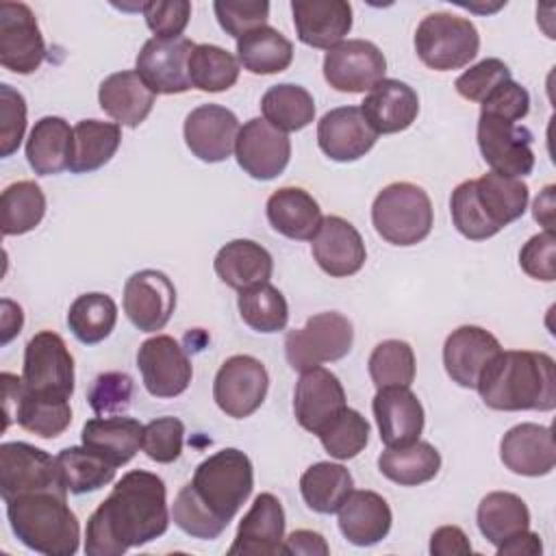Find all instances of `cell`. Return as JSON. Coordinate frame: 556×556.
<instances>
[{
    "mask_svg": "<svg viewBox=\"0 0 556 556\" xmlns=\"http://www.w3.org/2000/svg\"><path fill=\"white\" fill-rule=\"evenodd\" d=\"M167 526L165 482L156 473L132 469L115 482L109 497L87 519L85 554L122 556L165 534Z\"/></svg>",
    "mask_w": 556,
    "mask_h": 556,
    "instance_id": "cell-1",
    "label": "cell"
},
{
    "mask_svg": "<svg viewBox=\"0 0 556 556\" xmlns=\"http://www.w3.org/2000/svg\"><path fill=\"white\" fill-rule=\"evenodd\" d=\"M476 389L493 410H554L556 363L545 352L502 350L486 363Z\"/></svg>",
    "mask_w": 556,
    "mask_h": 556,
    "instance_id": "cell-2",
    "label": "cell"
},
{
    "mask_svg": "<svg viewBox=\"0 0 556 556\" xmlns=\"http://www.w3.org/2000/svg\"><path fill=\"white\" fill-rule=\"evenodd\" d=\"M530 189L521 178L495 172L460 182L450 198L454 228L471 241L495 237L528 208Z\"/></svg>",
    "mask_w": 556,
    "mask_h": 556,
    "instance_id": "cell-3",
    "label": "cell"
},
{
    "mask_svg": "<svg viewBox=\"0 0 556 556\" xmlns=\"http://www.w3.org/2000/svg\"><path fill=\"white\" fill-rule=\"evenodd\" d=\"M7 504V519L28 549L46 556H74L80 545V523L61 493L17 495Z\"/></svg>",
    "mask_w": 556,
    "mask_h": 556,
    "instance_id": "cell-4",
    "label": "cell"
},
{
    "mask_svg": "<svg viewBox=\"0 0 556 556\" xmlns=\"http://www.w3.org/2000/svg\"><path fill=\"white\" fill-rule=\"evenodd\" d=\"M191 486L224 523H230L254 489L252 460L237 447H224L195 467Z\"/></svg>",
    "mask_w": 556,
    "mask_h": 556,
    "instance_id": "cell-5",
    "label": "cell"
},
{
    "mask_svg": "<svg viewBox=\"0 0 556 556\" xmlns=\"http://www.w3.org/2000/svg\"><path fill=\"white\" fill-rule=\"evenodd\" d=\"M371 224L391 245H415L424 241L434 224L430 195L413 182L387 185L371 204Z\"/></svg>",
    "mask_w": 556,
    "mask_h": 556,
    "instance_id": "cell-6",
    "label": "cell"
},
{
    "mask_svg": "<svg viewBox=\"0 0 556 556\" xmlns=\"http://www.w3.org/2000/svg\"><path fill=\"white\" fill-rule=\"evenodd\" d=\"M480 35L471 20L452 13H430L415 30V52L419 61L437 72L460 70L476 59Z\"/></svg>",
    "mask_w": 556,
    "mask_h": 556,
    "instance_id": "cell-7",
    "label": "cell"
},
{
    "mask_svg": "<svg viewBox=\"0 0 556 556\" xmlns=\"http://www.w3.org/2000/svg\"><path fill=\"white\" fill-rule=\"evenodd\" d=\"M352 321L337 311H326L308 317L302 328L287 332L285 356L295 371H304L343 358L352 350Z\"/></svg>",
    "mask_w": 556,
    "mask_h": 556,
    "instance_id": "cell-8",
    "label": "cell"
},
{
    "mask_svg": "<svg viewBox=\"0 0 556 556\" xmlns=\"http://www.w3.org/2000/svg\"><path fill=\"white\" fill-rule=\"evenodd\" d=\"M61 493L67 495L63 471L56 456L24 441L0 445V497L9 502L28 493Z\"/></svg>",
    "mask_w": 556,
    "mask_h": 556,
    "instance_id": "cell-9",
    "label": "cell"
},
{
    "mask_svg": "<svg viewBox=\"0 0 556 556\" xmlns=\"http://www.w3.org/2000/svg\"><path fill=\"white\" fill-rule=\"evenodd\" d=\"M24 389L39 397L70 400L74 393V356L61 334L41 330L28 339L22 365Z\"/></svg>",
    "mask_w": 556,
    "mask_h": 556,
    "instance_id": "cell-10",
    "label": "cell"
},
{
    "mask_svg": "<svg viewBox=\"0 0 556 556\" xmlns=\"http://www.w3.org/2000/svg\"><path fill=\"white\" fill-rule=\"evenodd\" d=\"M267 389L269 376L265 365L250 354H235L215 374L213 400L228 417L243 419L261 408Z\"/></svg>",
    "mask_w": 556,
    "mask_h": 556,
    "instance_id": "cell-11",
    "label": "cell"
},
{
    "mask_svg": "<svg viewBox=\"0 0 556 556\" xmlns=\"http://www.w3.org/2000/svg\"><path fill=\"white\" fill-rule=\"evenodd\" d=\"M478 148L495 174L523 178L534 169L532 132L517 122L480 115Z\"/></svg>",
    "mask_w": 556,
    "mask_h": 556,
    "instance_id": "cell-12",
    "label": "cell"
},
{
    "mask_svg": "<svg viewBox=\"0 0 556 556\" xmlns=\"http://www.w3.org/2000/svg\"><path fill=\"white\" fill-rule=\"evenodd\" d=\"M387 59L367 39H345L324 56V78L341 93H365L384 78Z\"/></svg>",
    "mask_w": 556,
    "mask_h": 556,
    "instance_id": "cell-13",
    "label": "cell"
},
{
    "mask_svg": "<svg viewBox=\"0 0 556 556\" xmlns=\"http://www.w3.org/2000/svg\"><path fill=\"white\" fill-rule=\"evenodd\" d=\"M46 59L33 9L24 2H0V63L13 74H33Z\"/></svg>",
    "mask_w": 556,
    "mask_h": 556,
    "instance_id": "cell-14",
    "label": "cell"
},
{
    "mask_svg": "<svg viewBox=\"0 0 556 556\" xmlns=\"http://www.w3.org/2000/svg\"><path fill=\"white\" fill-rule=\"evenodd\" d=\"M137 367L143 387L154 397H176L187 391L193 367L182 345L169 334H154L139 345Z\"/></svg>",
    "mask_w": 556,
    "mask_h": 556,
    "instance_id": "cell-15",
    "label": "cell"
},
{
    "mask_svg": "<svg viewBox=\"0 0 556 556\" xmlns=\"http://www.w3.org/2000/svg\"><path fill=\"white\" fill-rule=\"evenodd\" d=\"M195 43L187 37L161 39L152 37L137 54L135 72L154 93L172 96L191 89L189 56Z\"/></svg>",
    "mask_w": 556,
    "mask_h": 556,
    "instance_id": "cell-16",
    "label": "cell"
},
{
    "mask_svg": "<svg viewBox=\"0 0 556 556\" xmlns=\"http://www.w3.org/2000/svg\"><path fill=\"white\" fill-rule=\"evenodd\" d=\"M176 308V287L159 269H139L124 285V313L141 332L163 330Z\"/></svg>",
    "mask_w": 556,
    "mask_h": 556,
    "instance_id": "cell-17",
    "label": "cell"
},
{
    "mask_svg": "<svg viewBox=\"0 0 556 556\" xmlns=\"http://www.w3.org/2000/svg\"><path fill=\"white\" fill-rule=\"evenodd\" d=\"M235 156L254 180H271L285 172L291 159V141L261 117L248 119L237 135Z\"/></svg>",
    "mask_w": 556,
    "mask_h": 556,
    "instance_id": "cell-18",
    "label": "cell"
},
{
    "mask_svg": "<svg viewBox=\"0 0 556 556\" xmlns=\"http://www.w3.org/2000/svg\"><path fill=\"white\" fill-rule=\"evenodd\" d=\"M345 406L343 384L330 369L317 365L300 371L293 393V413L304 430L317 434Z\"/></svg>",
    "mask_w": 556,
    "mask_h": 556,
    "instance_id": "cell-19",
    "label": "cell"
},
{
    "mask_svg": "<svg viewBox=\"0 0 556 556\" xmlns=\"http://www.w3.org/2000/svg\"><path fill=\"white\" fill-rule=\"evenodd\" d=\"M239 128V119L230 109L200 104L185 117L182 135L193 156L204 163H219L232 154Z\"/></svg>",
    "mask_w": 556,
    "mask_h": 556,
    "instance_id": "cell-20",
    "label": "cell"
},
{
    "mask_svg": "<svg viewBox=\"0 0 556 556\" xmlns=\"http://www.w3.org/2000/svg\"><path fill=\"white\" fill-rule=\"evenodd\" d=\"M378 141V132L365 119L361 106H337L317 122L319 150L337 161L350 163L365 156Z\"/></svg>",
    "mask_w": 556,
    "mask_h": 556,
    "instance_id": "cell-21",
    "label": "cell"
},
{
    "mask_svg": "<svg viewBox=\"0 0 556 556\" xmlns=\"http://www.w3.org/2000/svg\"><path fill=\"white\" fill-rule=\"evenodd\" d=\"M285 543V510L274 493L254 497L250 510L239 521L230 556H276Z\"/></svg>",
    "mask_w": 556,
    "mask_h": 556,
    "instance_id": "cell-22",
    "label": "cell"
},
{
    "mask_svg": "<svg viewBox=\"0 0 556 556\" xmlns=\"http://www.w3.org/2000/svg\"><path fill=\"white\" fill-rule=\"evenodd\" d=\"M319 269L332 278H348L363 269L367 250L361 232L339 215H326L311 243Z\"/></svg>",
    "mask_w": 556,
    "mask_h": 556,
    "instance_id": "cell-23",
    "label": "cell"
},
{
    "mask_svg": "<svg viewBox=\"0 0 556 556\" xmlns=\"http://www.w3.org/2000/svg\"><path fill=\"white\" fill-rule=\"evenodd\" d=\"M380 441L387 447L415 443L424 430V406L408 387L378 389L371 402Z\"/></svg>",
    "mask_w": 556,
    "mask_h": 556,
    "instance_id": "cell-24",
    "label": "cell"
},
{
    "mask_svg": "<svg viewBox=\"0 0 556 556\" xmlns=\"http://www.w3.org/2000/svg\"><path fill=\"white\" fill-rule=\"evenodd\" d=\"M500 458L519 476H547L556 465V445L549 426L517 424L500 441Z\"/></svg>",
    "mask_w": 556,
    "mask_h": 556,
    "instance_id": "cell-25",
    "label": "cell"
},
{
    "mask_svg": "<svg viewBox=\"0 0 556 556\" xmlns=\"http://www.w3.org/2000/svg\"><path fill=\"white\" fill-rule=\"evenodd\" d=\"M502 352L500 341L480 326H460L452 330L443 343V365L452 382L476 389L486 363Z\"/></svg>",
    "mask_w": 556,
    "mask_h": 556,
    "instance_id": "cell-26",
    "label": "cell"
},
{
    "mask_svg": "<svg viewBox=\"0 0 556 556\" xmlns=\"http://www.w3.org/2000/svg\"><path fill=\"white\" fill-rule=\"evenodd\" d=\"M293 26L304 46L330 50L352 28V4L345 0H293Z\"/></svg>",
    "mask_w": 556,
    "mask_h": 556,
    "instance_id": "cell-27",
    "label": "cell"
},
{
    "mask_svg": "<svg viewBox=\"0 0 556 556\" xmlns=\"http://www.w3.org/2000/svg\"><path fill=\"white\" fill-rule=\"evenodd\" d=\"M361 111L378 135H393L417 119L419 98L410 85L397 78H382L367 91Z\"/></svg>",
    "mask_w": 556,
    "mask_h": 556,
    "instance_id": "cell-28",
    "label": "cell"
},
{
    "mask_svg": "<svg viewBox=\"0 0 556 556\" xmlns=\"http://www.w3.org/2000/svg\"><path fill=\"white\" fill-rule=\"evenodd\" d=\"M339 513V530L341 534L358 547H369L380 543L393 523L391 508L387 500L376 491H354L341 504Z\"/></svg>",
    "mask_w": 556,
    "mask_h": 556,
    "instance_id": "cell-29",
    "label": "cell"
},
{
    "mask_svg": "<svg viewBox=\"0 0 556 556\" xmlns=\"http://www.w3.org/2000/svg\"><path fill=\"white\" fill-rule=\"evenodd\" d=\"M156 93L141 80L135 70H122L106 76L98 89L100 109L115 124L137 128L150 115Z\"/></svg>",
    "mask_w": 556,
    "mask_h": 556,
    "instance_id": "cell-30",
    "label": "cell"
},
{
    "mask_svg": "<svg viewBox=\"0 0 556 556\" xmlns=\"http://www.w3.org/2000/svg\"><path fill=\"white\" fill-rule=\"evenodd\" d=\"M265 213L276 232L295 241H313L324 219L317 200L300 187L276 189L267 198Z\"/></svg>",
    "mask_w": 556,
    "mask_h": 556,
    "instance_id": "cell-31",
    "label": "cell"
},
{
    "mask_svg": "<svg viewBox=\"0 0 556 556\" xmlns=\"http://www.w3.org/2000/svg\"><path fill=\"white\" fill-rule=\"evenodd\" d=\"M143 426L132 417L111 415L85 421L80 439L83 445L109 460L113 467L126 465L141 447Z\"/></svg>",
    "mask_w": 556,
    "mask_h": 556,
    "instance_id": "cell-32",
    "label": "cell"
},
{
    "mask_svg": "<svg viewBox=\"0 0 556 556\" xmlns=\"http://www.w3.org/2000/svg\"><path fill=\"white\" fill-rule=\"evenodd\" d=\"M213 267L224 285L243 291L248 287L269 282L274 258L261 243L252 239H235L219 248Z\"/></svg>",
    "mask_w": 556,
    "mask_h": 556,
    "instance_id": "cell-33",
    "label": "cell"
},
{
    "mask_svg": "<svg viewBox=\"0 0 556 556\" xmlns=\"http://www.w3.org/2000/svg\"><path fill=\"white\" fill-rule=\"evenodd\" d=\"M74 128L59 117L46 115L35 122L26 139V161L39 176H52L67 169Z\"/></svg>",
    "mask_w": 556,
    "mask_h": 556,
    "instance_id": "cell-34",
    "label": "cell"
},
{
    "mask_svg": "<svg viewBox=\"0 0 556 556\" xmlns=\"http://www.w3.org/2000/svg\"><path fill=\"white\" fill-rule=\"evenodd\" d=\"M122 143L119 124L100 122V119H80L74 126L70 163L72 174H89L106 165Z\"/></svg>",
    "mask_w": 556,
    "mask_h": 556,
    "instance_id": "cell-35",
    "label": "cell"
},
{
    "mask_svg": "<svg viewBox=\"0 0 556 556\" xmlns=\"http://www.w3.org/2000/svg\"><path fill=\"white\" fill-rule=\"evenodd\" d=\"M378 469L400 486H417L439 473L441 454L432 443L417 439L402 447H387L378 456Z\"/></svg>",
    "mask_w": 556,
    "mask_h": 556,
    "instance_id": "cell-36",
    "label": "cell"
},
{
    "mask_svg": "<svg viewBox=\"0 0 556 556\" xmlns=\"http://www.w3.org/2000/svg\"><path fill=\"white\" fill-rule=\"evenodd\" d=\"M354 489V478L339 463H315L300 478V493L306 506L319 515H332L341 508Z\"/></svg>",
    "mask_w": 556,
    "mask_h": 556,
    "instance_id": "cell-37",
    "label": "cell"
},
{
    "mask_svg": "<svg viewBox=\"0 0 556 556\" xmlns=\"http://www.w3.org/2000/svg\"><path fill=\"white\" fill-rule=\"evenodd\" d=\"M476 521L482 536L497 547L506 539L530 528V510L519 495L493 491L480 500Z\"/></svg>",
    "mask_w": 556,
    "mask_h": 556,
    "instance_id": "cell-38",
    "label": "cell"
},
{
    "mask_svg": "<svg viewBox=\"0 0 556 556\" xmlns=\"http://www.w3.org/2000/svg\"><path fill=\"white\" fill-rule=\"evenodd\" d=\"M237 59L250 74H278L293 61V43L276 28L261 26L237 39Z\"/></svg>",
    "mask_w": 556,
    "mask_h": 556,
    "instance_id": "cell-39",
    "label": "cell"
},
{
    "mask_svg": "<svg viewBox=\"0 0 556 556\" xmlns=\"http://www.w3.org/2000/svg\"><path fill=\"white\" fill-rule=\"evenodd\" d=\"M261 111L267 124L287 135L306 128L315 119V100L304 87L280 83L263 93Z\"/></svg>",
    "mask_w": 556,
    "mask_h": 556,
    "instance_id": "cell-40",
    "label": "cell"
},
{
    "mask_svg": "<svg viewBox=\"0 0 556 556\" xmlns=\"http://www.w3.org/2000/svg\"><path fill=\"white\" fill-rule=\"evenodd\" d=\"M46 215V195L35 180H17L0 195L2 235H24L39 226Z\"/></svg>",
    "mask_w": 556,
    "mask_h": 556,
    "instance_id": "cell-41",
    "label": "cell"
},
{
    "mask_svg": "<svg viewBox=\"0 0 556 556\" xmlns=\"http://www.w3.org/2000/svg\"><path fill=\"white\" fill-rule=\"evenodd\" d=\"M117 324V304L106 293H83L67 311V326L72 334L85 343L96 345L104 341Z\"/></svg>",
    "mask_w": 556,
    "mask_h": 556,
    "instance_id": "cell-42",
    "label": "cell"
},
{
    "mask_svg": "<svg viewBox=\"0 0 556 556\" xmlns=\"http://www.w3.org/2000/svg\"><path fill=\"white\" fill-rule=\"evenodd\" d=\"M239 59L213 43H195L189 56L191 87L206 93H219L230 89L239 80Z\"/></svg>",
    "mask_w": 556,
    "mask_h": 556,
    "instance_id": "cell-43",
    "label": "cell"
},
{
    "mask_svg": "<svg viewBox=\"0 0 556 556\" xmlns=\"http://www.w3.org/2000/svg\"><path fill=\"white\" fill-rule=\"evenodd\" d=\"M237 308L243 324L256 332H280L289 321V306L285 295L269 282L239 291Z\"/></svg>",
    "mask_w": 556,
    "mask_h": 556,
    "instance_id": "cell-44",
    "label": "cell"
},
{
    "mask_svg": "<svg viewBox=\"0 0 556 556\" xmlns=\"http://www.w3.org/2000/svg\"><path fill=\"white\" fill-rule=\"evenodd\" d=\"M56 460L63 471L65 486L74 495L98 491L115 478V467L85 445H72L61 450L56 454Z\"/></svg>",
    "mask_w": 556,
    "mask_h": 556,
    "instance_id": "cell-45",
    "label": "cell"
},
{
    "mask_svg": "<svg viewBox=\"0 0 556 556\" xmlns=\"http://www.w3.org/2000/svg\"><path fill=\"white\" fill-rule=\"evenodd\" d=\"M13 419L26 430L41 439H54L63 434L72 424L70 400L39 397L22 389Z\"/></svg>",
    "mask_w": 556,
    "mask_h": 556,
    "instance_id": "cell-46",
    "label": "cell"
},
{
    "mask_svg": "<svg viewBox=\"0 0 556 556\" xmlns=\"http://www.w3.org/2000/svg\"><path fill=\"white\" fill-rule=\"evenodd\" d=\"M367 369L376 389L410 387L415 380V352L410 343L400 339L380 341L369 354Z\"/></svg>",
    "mask_w": 556,
    "mask_h": 556,
    "instance_id": "cell-47",
    "label": "cell"
},
{
    "mask_svg": "<svg viewBox=\"0 0 556 556\" xmlns=\"http://www.w3.org/2000/svg\"><path fill=\"white\" fill-rule=\"evenodd\" d=\"M369 421L354 408L345 406L317 437L324 450L337 460H350L358 456L369 441Z\"/></svg>",
    "mask_w": 556,
    "mask_h": 556,
    "instance_id": "cell-48",
    "label": "cell"
},
{
    "mask_svg": "<svg viewBox=\"0 0 556 556\" xmlns=\"http://www.w3.org/2000/svg\"><path fill=\"white\" fill-rule=\"evenodd\" d=\"M172 519L174 523L189 536L202 539V541H213L217 539L228 523H224L195 493L191 482H187L174 500L172 506Z\"/></svg>",
    "mask_w": 556,
    "mask_h": 556,
    "instance_id": "cell-49",
    "label": "cell"
},
{
    "mask_svg": "<svg viewBox=\"0 0 556 556\" xmlns=\"http://www.w3.org/2000/svg\"><path fill=\"white\" fill-rule=\"evenodd\" d=\"M132 391H135V384L128 374L104 371L93 378V382L87 391V400L96 415L111 417V415L124 413L130 406Z\"/></svg>",
    "mask_w": 556,
    "mask_h": 556,
    "instance_id": "cell-50",
    "label": "cell"
},
{
    "mask_svg": "<svg viewBox=\"0 0 556 556\" xmlns=\"http://www.w3.org/2000/svg\"><path fill=\"white\" fill-rule=\"evenodd\" d=\"M185 443V424L178 417H156L143 426L141 450L154 463H174Z\"/></svg>",
    "mask_w": 556,
    "mask_h": 556,
    "instance_id": "cell-51",
    "label": "cell"
},
{
    "mask_svg": "<svg viewBox=\"0 0 556 556\" xmlns=\"http://www.w3.org/2000/svg\"><path fill=\"white\" fill-rule=\"evenodd\" d=\"M215 17L222 30L235 39H241L254 28L267 26L269 2L265 0H217L213 2Z\"/></svg>",
    "mask_w": 556,
    "mask_h": 556,
    "instance_id": "cell-52",
    "label": "cell"
},
{
    "mask_svg": "<svg viewBox=\"0 0 556 556\" xmlns=\"http://www.w3.org/2000/svg\"><path fill=\"white\" fill-rule=\"evenodd\" d=\"M26 130V100L11 85H0V156H11Z\"/></svg>",
    "mask_w": 556,
    "mask_h": 556,
    "instance_id": "cell-53",
    "label": "cell"
},
{
    "mask_svg": "<svg viewBox=\"0 0 556 556\" xmlns=\"http://www.w3.org/2000/svg\"><path fill=\"white\" fill-rule=\"evenodd\" d=\"M510 80V70L502 59H482L480 63L465 70L454 87L458 96L471 102H482L497 85Z\"/></svg>",
    "mask_w": 556,
    "mask_h": 556,
    "instance_id": "cell-54",
    "label": "cell"
},
{
    "mask_svg": "<svg viewBox=\"0 0 556 556\" xmlns=\"http://www.w3.org/2000/svg\"><path fill=\"white\" fill-rule=\"evenodd\" d=\"M141 11H143L146 24L154 33V37L174 39V37H182V33L189 24L191 2H187V0L143 2Z\"/></svg>",
    "mask_w": 556,
    "mask_h": 556,
    "instance_id": "cell-55",
    "label": "cell"
},
{
    "mask_svg": "<svg viewBox=\"0 0 556 556\" xmlns=\"http://www.w3.org/2000/svg\"><path fill=\"white\" fill-rule=\"evenodd\" d=\"M480 115H491L506 122H519L530 111V93L513 78L497 85L482 102Z\"/></svg>",
    "mask_w": 556,
    "mask_h": 556,
    "instance_id": "cell-56",
    "label": "cell"
},
{
    "mask_svg": "<svg viewBox=\"0 0 556 556\" xmlns=\"http://www.w3.org/2000/svg\"><path fill=\"white\" fill-rule=\"evenodd\" d=\"M554 254H556V239L554 232H539L534 237H530L521 252H519V265L521 269L534 278V280H543V282H552L556 278V267H554Z\"/></svg>",
    "mask_w": 556,
    "mask_h": 556,
    "instance_id": "cell-57",
    "label": "cell"
},
{
    "mask_svg": "<svg viewBox=\"0 0 556 556\" xmlns=\"http://www.w3.org/2000/svg\"><path fill=\"white\" fill-rule=\"evenodd\" d=\"M432 556H465L471 554V543L458 526H441L430 536Z\"/></svg>",
    "mask_w": 556,
    "mask_h": 556,
    "instance_id": "cell-58",
    "label": "cell"
},
{
    "mask_svg": "<svg viewBox=\"0 0 556 556\" xmlns=\"http://www.w3.org/2000/svg\"><path fill=\"white\" fill-rule=\"evenodd\" d=\"M330 552L326 539L313 530H293L285 536L282 554H304V556H326Z\"/></svg>",
    "mask_w": 556,
    "mask_h": 556,
    "instance_id": "cell-59",
    "label": "cell"
},
{
    "mask_svg": "<svg viewBox=\"0 0 556 556\" xmlns=\"http://www.w3.org/2000/svg\"><path fill=\"white\" fill-rule=\"evenodd\" d=\"M500 556H539L543 552V543H541V536L536 532H530L523 530V532H517L515 536L506 539L502 545L495 547Z\"/></svg>",
    "mask_w": 556,
    "mask_h": 556,
    "instance_id": "cell-60",
    "label": "cell"
},
{
    "mask_svg": "<svg viewBox=\"0 0 556 556\" xmlns=\"http://www.w3.org/2000/svg\"><path fill=\"white\" fill-rule=\"evenodd\" d=\"M22 326H24L22 306L9 298H2V302H0V343L7 345L15 334H20Z\"/></svg>",
    "mask_w": 556,
    "mask_h": 556,
    "instance_id": "cell-61",
    "label": "cell"
},
{
    "mask_svg": "<svg viewBox=\"0 0 556 556\" xmlns=\"http://www.w3.org/2000/svg\"><path fill=\"white\" fill-rule=\"evenodd\" d=\"M534 219L547 232H554V185H547L534 200Z\"/></svg>",
    "mask_w": 556,
    "mask_h": 556,
    "instance_id": "cell-62",
    "label": "cell"
}]
</instances>
